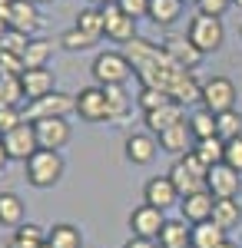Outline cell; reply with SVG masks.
<instances>
[{
    "label": "cell",
    "mask_w": 242,
    "mask_h": 248,
    "mask_svg": "<svg viewBox=\"0 0 242 248\" xmlns=\"http://www.w3.org/2000/svg\"><path fill=\"white\" fill-rule=\"evenodd\" d=\"M136 103H139V109H143V113H149V109H159V106L173 103V96L163 93V90H146V86H139V96H136Z\"/></svg>",
    "instance_id": "cell-37"
},
{
    "label": "cell",
    "mask_w": 242,
    "mask_h": 248,
    "mask_svg": "<svg viewBox=\"0 0 242 248\" xmlns=\"http://www.w3.org/2000/svg\"><path fill=\"white\" fill-rule=\"evenodd\" d=\"M156 142H159V149L169 155H186L192 153V146H196V139H192V129H189V123L183 119V123H176V126H169L166 133H159L156 136Z\"/></svg>",
    "instance_id": "cell-18"
},
{
    "label": "cell",
    "mask_w": 242,
    "mask_h": 248,
    "mask_svg": "<svg viewBox=\"0 0 242 248\" xmlns=\"http://www.w3.org/2000/svg\"><path fill=\"white\" fill-rule=\"evenodd\" d=\"M225 232L209 218V222H199V225H189V248H223Z\"/></svg>",
    "instance_id": "cell-23"
},
{
    "label": "cell",
    "mask_w": 242,
    "mask_h": 248,
    "mask_svg": "<svg viewBox=\"0 0 242 248\" xmlns=\"http://www.w3.org/2000/svg\"><path fill=\"white\" fill-rule=\"evenodd\" d=\"M34 133H37V146L40 149H53V153H60V149L70 142L73 129H70L67 119H37V123H34Z\"/></svg>",
    "instance_id": "cell-14"
},
{
    "label": "cell",
    "mask_w": 242,
    "mask_h": 248,
    "mask_svg": "<svg viewBox=\"0 0 242 248\" xmlns=\"http://www.w3.org/2000/svg\"><path fill=\"white\" fill-rule=\"evenodd\" d=\"M10 3H14V0H0V20H7V14H10Z\"/></svg>",
    "instance_id": "cell-44"
},
{
    "label": "cell",
    "mask_w": 242,
    "mask_h": 248,
    "mask_svg": "<svg viewBox=\"0 0 242 248\" xmlns=\"http://www.w3.org/2000/svg\"><path fill=\"white\" fill-rule=\"evenodd\" d=\"M186 123H189V129H192V139H196V142H199V139H212V136H216V116L209 113V109H196Z\"/></svg>",
    "instance_id": "cell-34"
},
{
    "label": "cell",
    "mask_w": 242,
    "mask_h": 248,
    "mask_svg": "<svg viewBox=\"0 0 242 248\" xmlns=\"http://www.w3.org/2000/svg\"><path fill=\"white\" fill-rule=\"evenodd\" d=\"M96 86H126V79L133 77V63L126 53H116V50H106L93 60L90 66Z\"/></svg>",
    "instance_id": "cell-5"
},
{
    "label": "cell",
    "mask_w": 242,
    "mask_h": 248,
    "mask_svg": "<svg viewBox=\"0 0 242 248\" xmlns=\"http://www.w3.org/2000/svg\"><path fill=\"white\" fill-rule=\"evenodd\" d=\"M206 189L212 192V199H236L242 189V172L229 169L225 162L212 166L209 175H206Z\"/></svg>",
    "instance_id": "cell-13"
},
{
    "label": "cell",
    "mask_w": 242,
    "mask_h": 248,
    "mask_svg": "<svg viewBox=\"0 0 242 248\" xmlns=\"http://www.w3.org/2000/svg\"><path fill=\"white\" fill-rule=\"evenodd\" d=\"M123 149H126V159H130L133 166H149V162L156 159L159 142H156V136H153V133H130Z\"/></svg>",
    "instance_id": "cell-20"
},
{
    "label": "cell",
    "mask_w": 242,
    "mask_h": 248,
    "mask_svg": "<svg viewBox=\"0 0 242 248\" xmlns=\"http://www.w3.org/2000/svg\"><path fill=\"white\" fill-rule=\"evenodd\" d=\"M212 205H216V199H212V192H192V195H183L179 199V218L189 222V225H199V222H209L212 218Z\"/></svg>",
    "instance_id": "cell-16"
},
{
    "label": "cell",
    "mask_w": 242,
    "mask_h": 248,
    "mask_svg": "<svg viewBox=\"0 0 242 248\" xmlns=\"http://www.w3.org/2000/svg\"><path fill=\"white\" fill-rule=\"evenodd\" d=\"M50 53H53V43L43 37H30L27 43V50H23V70H43L47 63H50Z\"/></svg>",
    "instance_id": "cell-26"
},
{
    "label": "cell",
    "mask_w": 242,
    "mask_h": 248,
    "mask_svg": "<svg viewBox=\"0 0 242 248\" xmlns=\"http://www.w3.org/2000/svg\"><path fill=\"white\" fill-rule=\"evenodd\" d=\"M163 225H166V212L156 209V205H136V209L130 212V232L133 238H149V242H156L159 238V232H163Z\"/></svg>",
    "instance_id": "cell-9"
},
{
    "label": "cell",
    "mask_w": 242,
    "mask_h": 248,
    "mask_svg": "<svg viewBox=\"0 0 242 248\" xmlns=\"http://www.w3.org/2000/svg\"><path fill=\"white\" fill-rule=\"evenodd\" d=\"M40 245H47V229H40L34 222L17 225L7 238V248H40Z\"/></svg>",
    "instance_id": "cell-24"
},
{
    "label": "cell",
    "mask_w": 242,
    "mask_h": 248,
    "mask_svg": "<svg viewBox=\"0 0 242 248\" xmlns=\"http://www.w3.org/2000/svg\"><path fill=\"white\" fill-rule=\"evenodd\" d=\"M232 7V0H196V10L199 14H206V17H219L223 20V14Z\"/></svg>",
    "instance_id": "cell-40"
},
{
    "label": "cell",
    "mask_w": 242,
    "mask_h": 248,
    "mask_svg": "<svg viewBox=\"0 0 242 248\" xmlns=\"http://www.w3.org/2000/svg\"><path fill=\"white\" fill-rule=\"evenodd\" d=\"M20 86H23L27 99H43V96H50L56 90V79L50 73V66H43V70H23L20 73Z\"/></svg>",
    "instance_id": "cell-21"
},
{
    "label": "cell",
    "mask_w": 242,
    "mask_h": 248,
    "mask_svg": "<svg viewBox=\"0 0 242 248\" xmlns=\"http://www.w3.org/2000/svg\"><path fill=\"white\" fill-rule=\"evenodd\" d=\"M23 172H27V182L34 189H53L56 182L63 179V172H67V162L53 149H37L23 162Z\"/></svg>",
    "instance_id": "cell-2"
},
{
    "label": "cell",
    "mask_w": 242,
    "mask_h": 248,
    "mask_svg": "<svg viewBox=\"0 0 242 248\" xmlns=\"http://www.w3.org/2000/svg\"><path fill=\"white\" fill-rule=\"evenodd\" d=\"M223 248H242V245H239V242H229V238H225V242H223Z\"/></svg>",
    "instance_id": "cell-47"
},
{
    "label": "cell",
    "mask_w": 242,
    "mask_h": 248,
    "mask_svg": "<svg viewBox=\"0 0 242 248\" xmlns=\"http://www.w3.org/2000/svg\"><path fill=\"white\" fill-rule=\"evenodd\" d=\"M203 109H209L212 116L219 113H229V109H236V86H232V79L229 77H212L203 83Z\"/></svg>",
    "instance_id": "cell-7"
},
{
    "label": "cell",
    "mask_w": 242,
    "mask_h": 248,
    "mask_svg": "<svg viewBox=\"0 0 242 248\" xmlns=\"http://www.w3.org/2000/svg\"><path fill=\"white\" fill-rule=\"evenodd\" d=\"M186 119V106L183 103H166V106H159V109H149V113H143V123H146V133L159 136L166 133L169 126H176V123H183Z\"/></svg>",
    "instance_id": "cell-19"
},
{
    "label": "cell",
    "mask_w": 242,
    "mask_h": 248,
    "mask_svg": "<svg viewBox=\"0 0 242 248\" xmlns=\"http://www.w3.org/2000/svg\"><path fill=\"white\" fill-rule=\"evenodd\" d=\"M23 86H20V77H0V109H20L23 103Z\"/></svg>",
    "instance_id": "cell-33"
},
{
    "label": "cell",
    "mask_w": 242,
    "mask_h": 248,
    "mask_svg": "<svg viewBox=\"0 0 242 248\" xmlns=\"http://www.w3.org/2000/svg\"><path fill=\"white\" fill-rule=\"evenodd\" d=\"M106 90V106H110V123H123L130 113V96L126 86H103Z\"/></svg>",
    "instance_id": "cell-32"
},
{
    "label": "cell",
    "mask_w": 242,
    "mask_h": 248,
    "mask_svg": "<svg viewBox=\"0 0 242 248\" xmlns=\"http://www.w3.org/2000/svg\"><path fill=\"white\" fill-rule=\"evenodd\" d=\"M186 37L192 40V46L199 53H216L219 46L225 43V27L219 17H206V14H196L189 20V30Z\"/></svg>",
    "instance_id": "cell-6"
},
{
    "label": "cell",
    "mask_w": 242,
    "mask_h": 248,
    "mask_svg": "<svg viewBox=\"0 0 242 248\" xmlns=\"http://www.w3.org/2000/svg\"><path fill=\"white\" fill-rule=\"evenodd\" d=\"M183 14V0H149V14L146 17L153 23H159V27H169V23H176Z\"/></svg>",
    "instance_id": "cell-29"
},
{
    "label": "cell",
    "mask_w": 242,
    "mask_h": 248,
    "mask_svg": "<svg viewBox=\"0 0 242 248\" xmlns=\"http://www.w3.org/2000/svg\"><path fill=\"white\" fill-rule=\"evenodd\" d=\"M0 225L3 229L23 225V202L17 192H0Z\"/></svg>",
    "instance_id": "cell-28"
},
{
    "label": "cell",
    "mask_w": 242,
    "mask_h": 248,
    "mask_svg": "<svg viewBox=\"0 0 242 248\" xmlns=\"http://www.w3.org/2000/svg\"><path fill=\"white\" fill-rule=\"evenodd\" d=\"M163 50H166V57L176 63V66H183V70H196L199 63H203L206 53H199L196 46H192V40L186 37V33H169V37H163V43H159Z\"/></svg>",
    "instance_id": "cell-12"
},
{
    "label": "cell",
    "mask_w": 242,
    "mask_h": 248,
    "mask_svg": "<svg viewBox=\"0 0 242 248\" xmlns=\"http://www.w3.org/2000/svg\"><path fill=\"white\" fill-rule=\"evenodd\" d=\"M212 222H216L223 232L236 229V225L242 222V205H239V199H216V205H212Z\"/></svg>",
    "instance_id": "cell-27"
},
{
    "label": "cell",
    "mask_w": 242,
    "mask_h": 248,
    "mask_svg": "<svg viewBox=\"0 0 242 248\" xmlns=\"http://www.w3.org/2000/svg\"><path fill=\"white\" fill-rule=\"evenodd\" d=\"M7 162H10V155H7V149H3V142H0V172L7 169Z\"/></svg>",
    "instance_id": "cell-45"
},
{
    "label": "cell",
    "mask_w": 242,
    "mask_h": 248,
    "mask_svg": "<svg viewBox=\"0 0 242 248\" xmlns=\"http://www.w3.org/2000/svg\"><path fill=\"white\" fill-rule=\"evenodd\" d=\"M126 46H130L126 57H130V63H133V77L139 79V86H146V90H163V93H169L176 103H183V106L203 99V83L192 77V70L176 66V63L166 57L163 46H156L153 40H143V37L130 40Z\"/></svg>",
    "instance_id": "cell-1"
},
{
    "label": "cell",
    "mask_w": 242,
    "mask_h": 248,
    "mask_svg": "<svg viewBox=\"0 0 242 248\" xmlns=\"http://www.w3.org/2000/svg\"><path fill=\"white\" fill-rule=\"evenodd\" d=\"M7 30H10V27H7V20H0V37H3Z\"/></svg>",
    "instance_id": "cell-48"
},
{
    "label": "cell",
    "mask_w": 242,
    "mask_h": 248,
    "mask_svg": "<svg viewBox=\"0 0 242 248\" xmlns=\"http://www.w3.org/2000/svg\"><path fill=\"white\" fill-rule=\"evenodd\" d=\"M73 27H76V30H83V33L96 43V40L103 37V10H100V7H86V10H80Z\"/></svg>",
    "instance_id": "cell-31"
},
{
    "label": "cell",
    "mask_w": 242,
    "mask_h": 248,
    "mask_svg": "<svg viewBox=\"0 0 242 248\" xmlns=\"http://www.w3.org/2000/svg\"><path fill=\"white\" fill-rule=\"evenodd\" d=\"M27 43H30L27 33H20V30H7V33L0 37V50H3V53H17V57H23Z\"/></svg>",
    "instance_id": "cell-38"
},
{
    "label": "cell",
    "mask_w": 242,
    "mask_h": 248,
    "mask_svg": "<svg viewBox=\"0 0 242 248\" xmlns=\"http://www.w3.org/2000/svg\"><path fill=\"white\" fill-rule=\"evenodd\" d=\"M0 142H3V149L10 159H20V162H27L30 155L37 153V133H34V123H20L17 129H10V133L0 136Z\"/></svg>",
    "instance_id": "cell-11"
},
{
    "label": "cell",
    "mask_w": 242,
    "mask_h": 248,
    "mask_svg": "<svg viewBox=\"0 0 242 248\" xmlns=\"http://www.w3.org/2000/svg\"><path fill=\"white\" fill-rule=\"evenodd\" d=\"M34 3H50V0H34Z\"/></svg>",
    "instance_id": "cell-49"
},
{
    "label": "cell",
    "mask_w": 242,
    "mask_h": 248,
    "mask_svg": "<svg viewBox=\"0 0 242 248\" xmlns=\"http://www.w3.org/2000/svg\"><path fill=\"white\" fill-rule=\"evenodd\" d=\"M223 153H225V142L219 139V136H212V139H199V142L192 146V155L203 162L206 169L219 166V162H223Z\"/></svg>",
    "instance_id": "cell-30"
},
{
    "label": "cell",
    "mask_w": 242,
    "mask_h": 248,
    "mask_svg": "<svg viewBox=\"0 0 242 248\" xmlns=\"http://www.w3.org/2000/svg\"><path fill=\"white\" fill-rule=\"evenodd\" d=\"M70 113H76V96L53 90L43 99H27L23 106V119L27 123H37V119H67Z\"/></svg>",
    "instance_id": "cell-4"
},
{
    "label": "cell",
    "mask_w": 242,
    "mask_h": 248,
    "mask_svg": "<svg viewBox=\"0 0 242 248\" xmlns=\"http://www.w3.org/2000/svg\"><path fill=\"white\" fill-rule=\"evenodd\" d=\"M60 46H63V50H70V53H83V50H90V46H93V40L86 37L83 30L70 27V30H63V33H60Z\"/></svg>",
    "instance_id": "cell-36"
},
{
    "label": "cell",
    "mask_w": 242,
    "mask_h": 248,
    "mask_svg": "<svg viewBox=\"0 0 242 248\" xmlns=\"http://www.w3.org/2000/svg\"><path fill=\"white\" fill-rule=\"evenodd\" d=\"M232 3H239V7H242V0H232Z\"/></svg>",
    "instance_id": "cell-50"
},
{
    "label": "cell",
    "mask_w": 242,
    "mask_h": 248,
    "mask_svg": "<svg viewBox=\"0 0 242 248\" xmlns=\"http://www.w3.org/2000/svg\"><path fill=\"white\" fill-rule=\"evenodd\" d=\"M223 162H225V166H229V169L242 172V136H236V139H229V142H225Z\"/></svg>",
    "instance_id": "cell-39"
},
{
    "label": "cell",
    "mask_w": 242,
    "mask_h": 248,
    "mask_svg": "<svg viewBox=\"0 0 242 248\" xmlns=\"http://www.w3.org/2000/svg\"><path fill=\"white\" fill-rule=\"evenodd\" d=\"M47 245L50 248H86V238L80 225L73 222H56L53 229H47Z\"/></svg>",
    "instance_id": "cell-22"
},
{
    "label": "cell",
    "mask_w": 242,
    "mask_h": 248,
    "mask_svg": "<svg viewBox=\"0 0 242 248\" xmlns=\"http://www.w3.org/2000/svg\"><path fill=\"white\" fill-rule=\"evenodd\" d=\"M20 123H27V119H23V106H20V109H0V136L17 129Z\"/></svg>",
    "instance_id": "cell-42"
},
{
    "label": "cell",
    "mask_w": 242,
    "mask_h": 248,
    "mask_svg": "<svg viewBox=\"0 0 242 248\" xmlns=\"http://www.w3.org/2000/svg\"><path fill=\"white\" fill-rule=\"evenodd\" d=\"M40 248H50V245H40Z\"/></svg>",
    "instance_id": "cell-51"
},
{
    "label": "cell",
    "mask_w": 242,
    "mask_h": 248,
    "mask_svg": "<svg viewBox=\"0 0 242 248\" xmlns=\"http://www.w3.org/2000/svg\"><path fill=\"white\" fill-rule=\"evenodd\" d=\"M143 202L166 212L173 205H179V192H176L169 175H153V179H146V186H143Z\"/></svg>",
    "instance_id": "cell-15"
},
{
    "label": "cell",
    "mask_w": 242,
    "mask_h": 248,
    "mask_svg": "<svg viewBox=\"0 0 242 248\" xmlns=\"http://www.w3.org/2000/svg\"><path fill=\"white\" fill-rule=\"evenodd\" d=\"M90 7H106V3H116V0H86Z\"/></svg>",
    "instance_id": "cell-46"
},
{
    "label": "cell",
    "mask_w": 242,
    "mask_h": 248,
    "mask_svg": "<svg viewBox=\"0 0 242 248\" xmlns=\"http://www.w3.org/2000/svg\"><path fill=\"white\" fill-rule=\"evenodd\" d=\"M216 136H219L223 142H229V139L242 136V113L229 109V113H219V116H216Z\"/></svg>",
    "instance_id": "cell-35"
},
{
    "label": "cell",
    "mask_w": 242,
    "mask_h": 248,
    "mask_svg": "<svg viewBox=\"0 0 242 248\" xmlns=\"http://www.w3.org/2000/svg\"><path fill=\"white\" fill-rule=\"evenodd\" d=\"M123 248H159L156 242H149V238H130Z\"/></svg>",
    "instance_id": "cell-43"
},
{
    "label": "cell",
    "mask_w": 242,
    "mask_h": 248,
    "mask_svg": "<svg viewBox=\"0 0 242 248\" xmlns=\"http://www.w3.org/2000/svg\"><path fill=\"white\" fill-rule=\"evenodd\" d=\"M116 7H120L126 17H133V20H139V17L149 14V0H116Z\"/></svg>",
    "instance_id": "cell-41"
},
{
    "label": "cell",
    "mask_w": 242,
    "mask_h": 248,
    "mask_svg": "<svg viewBox=\"0 0 242 248\" xmlns=\"http://www.w3.org/2000/svg\"><path fill=\"white\" fill-rule=\"evenodd\" d=\"M166 175L173 179V186H176L179 199H183V195H192V192H206V175H209V169L192 153H186L169 166Z\"/></svg>",
    "instance_id": "cell-3"
},
{
    "label": "cell",
    "mask_w": 242,
    "mask_h": 248,
    "mask_svg": "<svg viewBox=\"0 0 242 248\" xmlns=\"http://www.w3.org/2000/svg\"><path fill=\"white\" fill-rule=\"evenodd\" d=\"M7 27L27 33V37H34L40 30V7L34 0H14V3H10V14H7Z\"/></svg>",
    "instance_id": "cell-17"
},
{
    "label": "cell",
    "mask_w": 242,
    "mask_h": 248,
    "mask_svg": "<svg viewBox=\"0 0 242 248\" xmlns=\"http://www.w3.org/2000/svg\"><path fill=\"white\" fill-rule=\"evenodd\" d=\"M156 245L159 248H189V222H183V218H166Z\"/></svg>",
    "instance_id": "cell-25"
},
{
    "label": "cell",
    "mask_w": 242,
    "mask_h": 248,
    "mask_svg": "<svg viewBox=\"0 0 242 248\" xmlns=\"http://www.w3.org/2000/svg\"><path fill=\"white\" fill-rule=\"evenodd\" d=\"M76 116L83 123H110V106H106V90L103 86H83L76 93Z\"/></svg>",
    "instance_id": "cell-8"
},
{
    "label": "cell",
    "mask_w": 242,
    "mask_h": 248,
    "mask_svg": "<svg viewBox=\"0 0 242 248\" xmlns=\"http://www.w3.org/2000/svg\"><path fill=\"white\" fill-rule=\"evenodd\" d=\"M100 10H103V37L106 40H113V43H130V40H136V20L126 17L116 3H106Z\"/></svg>",
    "instance_id": "cell-10"
}]
</instances>
